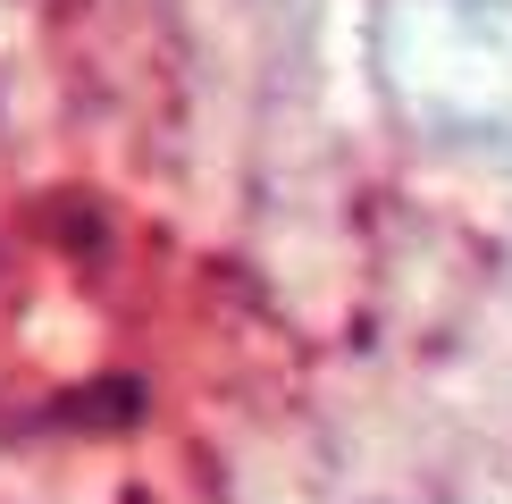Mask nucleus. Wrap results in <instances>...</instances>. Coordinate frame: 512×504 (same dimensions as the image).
I'll return each instance as SVG.
<instances>
[{
	"mask_svg": "<svg viewBox=\"0 0 512 504\" xmlns=\"http://www.w3.org/2000/svg\"><path fill=\"white\" fill-rule=\"evenodd\" d=\"M370 84L412 143L512 168V0H378Z\"/></svg>",
	"mask_w": 512,
	"mask_h": 504,
	"instance_id": "f257e3e1",
	"label": "nucleus"
}]
</instances>
